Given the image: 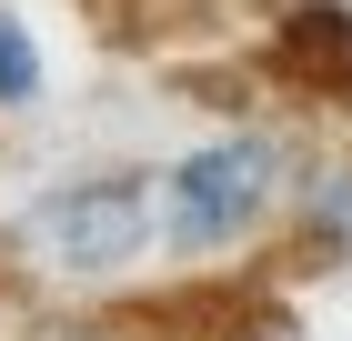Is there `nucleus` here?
I'll list each match as a JSON object with an SVG mask.
<instances>
[{
  "label": "nucleus",
  "mask_w": 352,
  "mask_h": 341,
  "mask_svg": "<svg viewBox=\"0 0 352 341\" xmlns=\"http://www.w3.org/2000/svg\"><path fill=\"white\" fill-rule=\"evenodd\" d=\"M41 91V51H30V30L0 10V101H30Z\"/></svg>",
  "instance_id": "nucleus-4"
},
{
  "label": "nucleus",
  "mask_w": 352,
  "mask_h": 341,
  "mask_svg": "<svg viewBox=\"0 0 352 341\" xmlns=\"http://www.w3.org/2000/svg\"><path fill=\"white\" fill-rule=\"evenodd\" d=\"M272 71L292 80V91H312V101L352 110V10H342V0H302V10H282Z\"/></svg>",
  "instance_id": "nucleus-3"
},
{
  "label": "nucleus",
  "mask_w": 352,
  "mask_h": 341,
  "mask_svg": "<svg viewBox=\"0 0 352 341\" xmlns=\"http://www.w3.org/2000/svg\"><path fill=\"white\" fill-rule=\"evenodd\" d=\"M51 341H121V331H51Z\"/></svg>",
  "instance_id": "nucleus-5"
},
{
  "label": "nucleus",
  "mask_w": 352,
  "mask_h": 341,
  "mask_svg": "<svg viewBox=\"0 0 352 341\" xmlns=\"http://www.w3.org/2000/svg\"><path fill=\"white\" fill-rule=\"evenodd\" d=\"M141 231H151V201H141V181H121V171L60 181L51 201H30V221H21V241L51 271H121L141 251Z\"/></svg>",
  "instance_id": "nucleus-2"
},
{
  "label": "nucleus",
  "mask_w": 352,
  "mask_h": 341,
  "mask_svg": "<svg viewBox=\"0 0 352 341\" xmlns=\"http://www.w3.org/2000/svg\"><path fill=\"white\" fill-rule=\"evenodd\" d=\"M272 181H282V161H272V141H212V151H191L182 171L162 181V221L182 251H221V241H242L252 221H262Z\"/></svg>",
  "instance_id": "nucleus-1"
}]
</instances>
